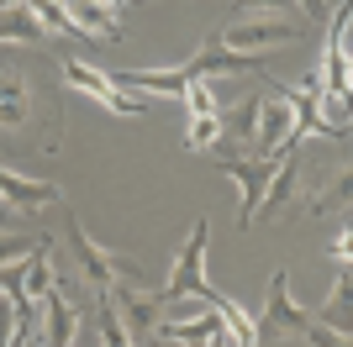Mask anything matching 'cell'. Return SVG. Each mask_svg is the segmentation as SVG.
Returning <instances> with one entry per match:
<instances>
[{
    "label": "cell",
    "mask_w": 353,
    "mask_h": 347,
    "mask_svg": "<svg viewBox=\"0 0 353 347\" xmlns=\"http://www.w3.org/2000/svg\"><path fill=\"white\" fill-rule=\"evenodd\" d=\"M206 247H211V221L201 216L190 227V237H185V247H179V263H174V274H169V289H159L163 300H206Z\"/></svg>",
    "instance_id": "cell-4"
},
{
    "label": "cell",
    "mask_w": 353,
    "mask_h": 347,
    "mask_svg": "<svg viewBox=\"0 0 353 347\" xmlns=\"http://www.w3.org/2000/svg\"><path fill=\"white\" fill-rule=\"evenodd\" d=\"M101 6H111V11H121V6H127V0H101Z\"/></svg>",
    "instance_id": "cell-22"
},
{
    "label": "cell",
    "mask_w": 353,
    "mask_h": 347,
    "mask_svg": "<svg viewBox=\"0 0 353 347\" xmlns=\"http://www.w3.org/2000/svg\"><path fill=\"white\" fill-rule=\"evenodd\" d=\"M11 6H21V0H0V11H11Z\"/></svg>",
    "instance_id": "cell-23"
},
{
    "label": "cell",
    "mask_w": 353,
    "mask_h": 347,
    "mask_svg": "<svg viewBox=\"0 0 353 347\" xmlns=\"http://www.w3.org/2000/svg\"><path fill=\"white\" fill-rule=\"evenodd\" d=\"M348 242H353V227H348V221H343V231H338V242L327 247V253H332V258H338L343 269H348Z\"/></svg>",
    "instance_id": "cell-21"
},
{
    "label": "cell",
    "mask_w": 353,
    "mask_h": 347,
    "mask_svg": "<svg viewBox=\"0 0 353 347\" xmlns=\"http://www.w3.org/2000/svg\"><path fill=\"white\" fill-rule=\"evenodd\" d=\"M69 247H74V263H79V274H85L90 289H117L121 279H143L137 263H127L121 253H111V247L95 242V237L79 227V216L69 221Z\"/></svg>",
    "instance_id": "cell-1"
},
{
    "label": "cell",
    "mask_w": 353,
    "mask_h": 347,
    "mask_svg": "<svg viewBox=\"0 0 353 347\" xmlns=\"http://www.w3.org/2000/svg\"><path fill=\"white\" fill-rule=\"evenodd\" d=\"M274 163H280V158H248V153H221V158H216V169L232 174L237 189H243V211H237V227H243V231H248L253 216H259V200H264V189H269Z\"/></svg>",
    "instance_id": "cell-6"
},
{
    "label": "cell",
    "mask_w": 353,
    "mask_h": 347,
    "mask_svg": "<svg viewBox=\"0 0 353 347\" xmlns=\"http://www.w3.org/2000/svg\"><path fill=\"white\" fill-rule=\"evenodd\" d=\"M32 116V95L11 63H0V132H21Z\"/></svg>",
    "instance_id": "cell-14"
},
{
    "label": "cell",
    "mask_w": 353,
    "mask_h": 347,
    "mask_svg": "<svg viewBox=\"0 0 353 347\" xmlns=\"http://www.w3.org/2000/svg\"><path fill=\"white\" fill-rule=\"evenodd\" d=\"M148 342H190V347L206 342L211 347V342H232V326H227V316H221L216 305H206V311L190 316V321H159Z\"/></svg>",
    "instance_id": "cell-7"
},
{
    "label": "cell",
    "mask_w": 353,
    "mask_h": 347,
    "mask_svg": "<svg viewBox=\"0 0 353 347\" xmlns=\"http://www.w3.org/2000/svg\"><path fill=\"white\" fill-rule=\"evenodd\" d=\"M43 311H48L43 337H48L53 347L79 342V316H74V305H69V284H63V279H53V289L43 295Z\"/></svg>",
    "instance_id": "cell-11"
},
{
    "label": "cell",
    "mask_w": 353,
    "mask_h": 347,
    "mask_svg": "<svg viewBox=\"0 0 353 347\" xmlns=\"http://www.w3.org/2000/svg\"><path fill=\"white\" fill-rule=\"evenodd\" d=\"M0 200L11 205V211H43V205L63 200V189L53 179H27V174L0 169Z\"/></svg>",
    "instance_id": "cell-10"
},
{
    "label": "cell",
    "mask_w": 353,
    "mask_h": 347,
    "mask_svg": "<svg viewBox=\"0 0 353 347\" xmlns=\"http://www.w3.org/2000/svg\"><path fill=\"white\" fill-rule=\"evenodd\" d=\"M63 11H69V21L79 27V37H90V43H117V11L111 6H101V0H63Z\"/></svg>",
    "instance_id": "cell-12"
},
{
    "label": "cell",
    "mask_w": 353,
    "mask_h": 347,
    "mask_svg": "<svg viewBox=\"0 0 353 347\" xmlns=\"http://www.w3.org/2000/svg\"><path fill=\"white\" fill-rule=\"evenodd\" d=\"M111 300H117V316H121V326H127V337L132 342H148L153 337V326L163 321V295H137V289H111Z\"/></svg>",
    "instance_id": "cell-9"
},
{
    "label": "cell",
    "mask_w": 353,
    "mask_h": 347,
    "mask_svg": "<svg viewBox=\"0 0 353 347\" xmlns=\"http://www.w3.org/2000/svg\"><path fill=\"white\" fill-rule=\"evenodd\" d=\"M185 105H190V121H221V105H216V95L206 90V79H185Z\"/></svg>",
    "instance_id": "cell-16"
},
{
    "label": "cell",
    "mask_w": 353,
    "mask_h": 347,
    "mask_svg": "<svg viewBox=\"0 0 353 347\" xmlns=\"http://www.w3.org/2000/svg\"><path fill=\"white\" fill-rule=\"evenodd\" d=\"M348 21H353V6L343 0L338 16H332V37H327V53H322V90L327 95H338V101H348Z\"/></svg>",
    "instance_id": "cell-8"
},
{
    "label": "cell",
    "mask_w": 353,
    "mask_h": 347,
    "mask_svg": "<svg viewBox=\"0 0 353 347\" xmlns=\"http://www.w3.org/2000/svg\"><path fill=\"white\" fill-rule=\"evenodd\" d=\"M311 311H301L290 295V274L285 269H274V279H269V305H264V316L253 321V342H280V337H306L311 326Z\"/></svg>",
    "instance_id": "cell-3"
},
{
    "label": "cell",
    "mask_w": 353,
    "mask_h": 347,
    "mask_svg": "<svg viewBox=\"0 0 353 347\" xmlns=\"http://www.w3.org/2000/svg\"><path fill=\"white\" fill-rule=\"evenodd\" d=\"M32 16H37V27L48 32V37H79V27L69 21V11H63V0H21Z\"/></svg>",
    "instance_id": "cell-15"
},
{
    "label": "cell",
    "mask_w": 353,
    "mask_h": 347,
    "mask_svg": "<svg viewBox=\"0 0 353 347\" xmlns=\"http://www.w3.org/2000/svg\"><path fill=\"white\" fill-rule=\"evenodd\" d=\"M43 242V237H27V231H0V263L21 258V253H32V247Z\"/></svg>",
    "instance_id": "cell-19"
},
{
    "label": "cell",
    "mask_w": 353,
    "mask_h": 347,
    "mask_svg": "<svg viewBox=\"0 0 353 347\" xmlns=\"http://www.w3.org/2000/svg\"><path fill=\"white\" fill-rule=\"evenodd\" d=\"M63 79H69L74 90H85V95H95V101L105 105V111L117 116H143L148 111V95H137V90H121L117 79L105 69H95V63H79V58H63Z\"/></svg>",
    "instance_id": "cell-5"
},
{
    "label": "cell",
    "mask_w": 353,
    "mask_h": 347,
    "mask_svg": "<svg viewBox=\"0 0 353 347\" xmlns=\"http://www.w3.org/2000/svg\"><path fill=\"white\" fill-rule=\"evenodd\" d=\"M101 342H105V347H127V342H132V337H127V326H121V316H117L111 289H101Z\"/></svg>",
    "instance_id": "cell-17"
},
{
    "label": "cell",
    "mask_w": 353,
    "mask_h": 347,
    "mask_svg": "<svg viewBox=\"0 0 353 347\" xmlns=\"http://www.w3.org/2000/svg\"><path fill=\"white\" fill-rule=\"evenodd\" d=\"M306 32L301 16H232L221 27L216 43L221 48H237V53H269V48H285Z\"/></svg>",
    "instance_id": "cell-2"
},
{
    "label": "cell",
    "mask_w": 353,
    "mask_h": 347,
    "mask_svg": "<svg viewBox=\"0 0 353 347\" xmlns=\"http://www.w3.org/2000/svg\"><path fill=\"white\" fill-rule=\"evenodd\" d=\"M295 185H301V158H295V153H280V163H274V174H269V189H264V200H259V216H253V221L280 216L285 205H290Z\"/></svg>",
    "instance_id": "cell-13"
},
{
    "label": "cell",
    "mask_w": 353,
    "mask_h": 347,
    "mask_svg": "<svg viewBox=\"0 0 353 347\" xmlns=\"http://www.w3.org/2000/svg\"><path fill=\"white\" fill-rule=\"evenodd\" d=\"M6 342H16V300L0 289V347Z\"/></svg>",
    "instance_id": "cell-20"
},
{
    "label": "cell",
    "mask_w": 353,
    "mask_h": 347,
    "mask_svg": "<svg viewBox=\"0 0 353 347\" xmlns=\"http://www.w3.org/2000/svg\"><path fill=\"white\" fill-rule=\"evenodd\" d=\"M232 16H301V0H237Z\"/></svg>",
    "instance_id": "cell-18"
}]
</instances>
